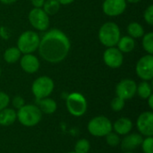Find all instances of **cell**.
I'll list each match as a JSON object with an SVG mask.
<instances>
[{
    "label": "cell",
    "mask_w": 153,
    "mask_h": 153,
    "mask_svg": "<svg viewBox=\"0 0 153 153\" xmlns=\"http://www.w3.org/2000/svg\"><path fill=\"white\" fill-rule=\"evenodd\" d=\"M60 4L57 0H45V3L42 6L44 12L48 15H55L58 13L60 9Z\"/></svg>",
    "instance_id": "23"
},
{
    "label": "cell",
    "mask_w": 153,
    "mask_h": 153,
    "mask_svg": "<svg viewBox=\"0 0 153 153\" xmlns=\"http://www.w3.org/2000/svg\"><path fill=\"white\" fill-rule=\"evenodd\" d=\"M40 39L37 32L26 30L22 32L17 40V48L22 54H32L39 48Z\"/></svg>",
    "instance_id": "4"
},
{
    "label": "cell",
    "mask_w": 153,
    "mask_h": 153,
    "mask_svg": "<svg viewBox=\"0 0 153 153\" xmlns=\"http://www.w3.org/2000/svg\"><path fill=\"white\" fill-rule=\"evenodd\" d=\"M31 4L34 6V8H42L45 0H30Z\"/></svg>",
    "instance_id": "32"
},
{
    "label": "cell",
    "mask_w": 153,
    "mask_h": 153,
    "mask_svg": "<svg viewBox=\"0 0 153 153\" xmlns=\"http://www.w3.org/2000/svg\"><path fill=\"white\" fill-rule=\"evenodd\" d=\"M106 142L110 147H117L118 144H120L121 139L117 134L110 132L106 135Z\"/></svg>",
    "instance_id": "26"
},
{
    "label": "cell",
    "mask_w": 153,
    "mask_h": 153,
    "mask_svg": "<svg viewBox=\"0 0 153 153\" xmlns=\"http://www.w3.org/2000/svg\"><path fill=\"white\" fill-rule=\"evenodd\" d=\"M143 18L149 25H153V5H149L143 13Z\"/></svg>",
    "instance_id": "29"
},
{
    "label": "cell",
    "mask_w": 153,
    "mask_h": 153,
    "mask_svg": "<svg viewBox=\"0 0 153 153\" xmlns=\"http://www.w3.org/2000/svg\"><path fill=\"white\" fill-rule=\"evenodd\" d=\"M91 149V143L87 139L79 140L74 146V152L76 153H88Z\"/></svg>",
    "instance_id": "25"
},
{
    "label": "cell",
    "mask_w": 153,
    "mask_h": 153,
    "mask_svg": "<svg viewBox=\"0 0 153 153\" xmlns=\"http://www.w3.org/2000/svg\"><path fill=\"white\" fill-rule=\"evenodd\" d=\"M136 88L137 84L134 80L123 79L116 87V94L124 100H127L134 97L136 94Z\"/></svg>",
    "instance_id": "10"
},
{
    "label": "cell",
    "mask_w": 153,
    "mask_h": 153,
    "mask_svg": "<svg viewBox=\"0 0 153 153\" xmlns=\"http://www.w3.org/2000/svg\"><path fill=\"white\" fill-rule=\"evenodd\" d=\"M22 56L21 51L17 47H11L5 49L4 53V59L8 64H14L20 60Z\"/></svg>",
    "instance_id": "20"
},
{
    "label": "cell",
    "mask_w": 153,
    "mask_h": 153,
    "mask_svg": "<svg viewBox=\"0 0 153 153\" xmlns=\"http://www.w3.org/2000/svg\"><path fill=\"white\" fill-rule=\"evenodd\" d=\"M59 2L60 4H64V5H66V4H72L74 0H57Z\"/></svg>",
    "instance_id": "33"
},
{
    "label": "cell",
    "mask_w": 153,
    "mask_h": 153,
    "mask_svg": "<svg viewBox=\"0 0 153 153\" xmlns=\"http://www.w3.org/2000/svg\"><path fill=\"white\" fill-rule=\"evenodd\" d=\"M143 48L150 55L153 54V32H148L143 36Z\"/></svg>",
    "instance_id": "24"
},
{
    "label": "cell",
    "mask_w": 153,
    "mask_h": 153,
    "mask_svg": "<svg viewBox=\"0 0 153 153\" xmlns=\"http://www.w3.org/2000/svg\"><path fill=\"white\" fill-rule=\"evenodd\" d=\"M133 127L134 124L128 117H120L114 124H112V129L118 135H126L130 134Z\"/></svg>",
    "instance_id": "16"
},
{
    "label": "cell",
    "mask_w": 153,
    "mask_h": 153,
    "mask_svg": "<svg viewBox=\"0 0 153 153\" xmlns=\"http://www.w3.org/2000/svg\"><path fill=\"white\" fill-rule=\"evenodd\" d=\"M136 93L138 96L143 99V100H147L152 94V85L150 84L149 82L147 81H143L142 82L137 85L136 88Z\"/></svg>",
    "instance_id": "21"
},
{
    "label": "cell",
    "mask_w": 153,
    "mask_h": 153,
    "mask_svg": "<svg viewBox=\"0 0 153 153\" xmlns=\"http://www.w3.org/2000/svg\"><path fill=\"white\" fill-rule=\"evenodd\" d=\"M37 106L42 112V114H47V115H51L56 111L57 105L56 102L50 98H44L41 100H36Z\"/></svg>",
    "instance_id": "17"
},
{
    "label": "cell",
    "mask_w": 153,
    "mask_h": 153,
    "mask_svg": "<svg viewBox=\"0 0 153 153\" xmlns=\"http://www.w3.org/2000/svg\"><path fill=\"white\" fill-rule=\"evenodd\" d=\"M143 152L144 153H153V137L148 136L143 138L141 144Z\"/></svg>",
    "instance_id": "28"
},
{
    "label": "cell",
    "mask_w": 153,
    "mask_h": 153,
    "mask_svg": "<svg viewBox=\"0 0 153 153\" xmlns=\"http://www.w3.org/2000/svg\"><path fill=\"white\" fill-rule=\"evenodd\" d=\"M136 127L139 133L145 137L153 135V113L145 111L142 113L136 121Z\"/></svg>",
    "instance_id": "11"
},
{
    "label": "cell",
    "mask_w": 153,
    "mask_h": 153,
    "mask_svg": "<svg viewBox=\"0 0 153 153\" xmlns=\"http://www.w3.org/2000/svg\"><path fill=\"white\" fill-rule=\"evenodd\" d=\"M10 103V98L9 96L3 91H0V111L4 108H7V106Z\"/></svg>",
    "instance_id": "30"
},
{
    "label": "cell",
    "mask_w": 153,
    "mask_h": 153,
    "mask_svg": "<svg viewBox=\"0 0 153 153\" xmlns=\"http://www.w3.org/2000/svg\"><path fill=\"white\" fill-rule=\"evenodd\" d=\"M87 128L89 133L96 137L106 136L113 130L111 121L104 116H98L91 118L88 123Z\"/></svg>",
    "instance_id": "6"
},
{
    "label": "cell",
    "mask_w": 153,
    "mask_h": 153,
    "mask_svg": "<svg viewBox=\"0 0 153 153\" xmlns=\"http://www.w3.org/2000/svg\"><path fill=\"white\" fill-rule=\"evenodd\" d=\"M71 48V43L65 33L58 29L47 31L39 41V56L47 62L57 64L66 58Z\"/></svg>",
    "instance_id": "1"
},
{
    "label": "cell",
    "mask_w": 153,
    "mask_h": 153,
    "mask_svg": "<svg viewBox=\"0 0 153 153\" xmlns=\"http://www.w3.org/2000/svg\"><path fill=\"white\" fill-rule=\"evenodd\" d=\"M17 119L26 127H32L37 126L42 118V112L37 105L25 104L20 109H18Z\"/></svg>",
    "instance_id": "2"
},
{
    "label": "cell",
    "mask_w": 153,
    "mask_h": 153,
    "mask_svg": "<svg viewBox=\"0 0 153 153\" xmlns=\"http://www.w3.org/2000/svg\"><path fill=\"white\" fill-rule=\"evenodd\" d=\"M121 37V31L119 26L113 22H108L101 25L99 30V39L100 43L107 47H116Z\"/></svg>",
    "instance_id": "3"
},
{
    "label": "cell",
    "mask_w": 153,
    "mask_h": 153,
    "mask_svg": "<svg viewBox=\"0 0 153 153\" xmlns=\"http://www.w3.org/2000/svg\"><path fill=\"white\" fill-rule=\"evenodd\" d=\"M20 65L25 73L35 74L39 68V61L32 54H23L20 58Z\"/></svg>",
    "instance_id": "14"
},
{
    "label": "cell",
    "mask_w": 153,
    "mask_h": 153,
    "mask_svg": "<svg viewBox=\"0 0 153 153\" xmlns=\"http://www.w3.org/2000/svg\"><path fill=\"white\" fill-rule=\"evenodd\" d=\"M54 88L55 83L50 77L40 76L33 82L31 85V91L36 100H41L48 98L53 92Z\"/></svg>",
    "instance_id": "7"
},
{
    "label": "cell",
    "mask_w": 153,
    "mask_h": 153,
    "mask_svg": "<svg viewBox=\"0 0 153 153\" xmlns=\"http://www.w3.org/2000/svg\"><path fill=\"white\" fill-rule=\"evenodd\" d=\"M66 108L68 112L74 117H82L83 116L88 108L87 100L85 97L79 92H72L70 93L65 101Z\"/></svg>",
    "instance_id": "5"
},
{
    "label": "cell",
    "mask_w": 153,
    "mask_h": 153,
    "mask_svg": "<svg viewBox=\"0 0 153 153\" xmlns=\"http://www.w3.org/2000/svg\"><path fill=\"white\" fill-rule=\"evenodd\" d=\"M135 72L137 76L143 81H152L153 78V56L146 55L142 56L135 67Z\"/></svg>",
    "instance_id": "8"
},
{
    "label": "cell",
    "mask_w": 153,
    "mask_h": 153,
    "mask_svg": "<svg viewBox=\"0 0 153 153\" xmlns=\"http://www.w3.org/2000/svg\"><path fill=\"white\" fill-rule=\"evenodd\" d=\"M103 60L107 66L117 69L119 68L124 62L123 53L115 47L108 48L103 54Z\"/></svg>",
    "instance_id": "12"
},
{
    "label": "cell",
    "mask_w": 153,
    "mask_h": 153,
    "mask_svg": "<svg viewBox=\"0 0 153 153\" xmlns=\"http://www.w3.org/2000/svg\"><path fill=\"white\" fill-rule=\"evenodd\" d=\"M125 101L123 99L119 98V97H115L110 103V107L112 108V110H114L115 112H119L121 111L124 108H125Z\"/></svg>",
    "instance_id": "27"
},
{
    "label": "cell",
    "mask_w": 153,
    "mask_h": 153,
    "mask_svg": "<svg viewBox=\"0 0 153 153\" xmlns=\"http://www.w3.org/2000/svg\"><path fill=\"white\" fill-rule=\"evenodd\" d=\"M0 76H1V69H0Z\"/></svg>",
    "instance_id": "39"
},
{
    "label": "cell",
    "mask_w": 153,
    "mask_h": 153,
    "mask_svg": "<svg viewBox=\"0 0 153 153\" xmlns=\"http://www.w3.org/2000/svg\"><path fill=\"white\" fill-rule=\"evenodd\" d=\"M143 137L141 134H128L125 136L123 140H121V148L123 151L126 152H131L133 150H135L137 147H139L143 143Z\"/></svg>",
    "instance_id": "15"
},
{
    "label": "cell",
    "mask_w": 153,
    "mask_h": 153,
    "mask_svg": "<svg viewBox=\"0 0 153 153\" xmlns=\"http://www.w3.org/2000/svg\"><path fill=\"white\" fill-rule=\"evenodd\" d=\"M12 103H13V108H15L16 109H20L22 107H23L25 105V101H24V99L21 96H15L13 100H12Z\"/></svg>",
    "instance_id": "31"
},
{
    "label": "cell",
    "mask_w": 153,
    "mask_h": 153,
    "mask_svg": "<svg viewBox=\"0 0 153 153\" xmlns=\"http://www.w3.org/2000/svg\"><path fill=\"white\" fill-rule=\"evenodd\" d=\"M148 105H149V107H150V108L152 110L153 109V95L152 94L148 99Z\"/></svg>",
    "instance_id": "34"
},
{
    "label": "cell",
    "mask_w": 153,
    "mask_h": 153,
    "mask_svg": "<svg viewBox=\"0 0 153 153\" xmlns=\"http://www.w3.org/2000/svg\"><path fill=\"white\" fill-rule=\"evenodd\" d=\"M126 153H133V152H126Z\"/></svg>",
    "instance_id": "38"
},
{
    "label": "cell",
    "mask_w": 153,
    "mask_h": 153,
    "mask_svg": "<svg viewBox=\"0 0 153 153\" xmlns=\"http://www.w3.org/2000/svg\"><path fill=\"white\" fill-rule=\"evenodd\" d=\"M30 25L40 31L47 30L49 27V16L42 8H33L30 11L28 16Z\"/></svg>",
    "instance_id": "9"
},
{
    "label": "cell",
    "mask_w": 153,
    "mask_h": 153,
    "mask_svg": "<svg viewBox=\"0 0 153 153\" xmlns=\"http://www.w3.org/2000/svg\"><path fill=\"white\" fill-rule=\"evenodd\" d=\"M17 0H0L1 3L4 4H13L15 3Z\"/></svg>",
    "instance_id": "35"
},
{
    "label": "cell",
    "mask_w": 153,
    "mask_h": 153,
    "mask_svg": "<svg viewBox=\"0 0 153 153\" xmlns=\"http://www.w3.org/2000/svg\"><path fill=\"white\" fill-rule=\"evenodd\" d=\"M17 119V113L13 108H5L0 111V126H9Z\"/></svg>",
    "instance_id": "18"
},
{
    "label": "cell",
    "mask_w": 153,
    "mask_h": 153,
    "mask_svg": "<svg viewBox=\"0 0 153 153\" xmlns=\"http://www.w3.org/2000/svg\"><path fill=\"white\" fill-rule=\"evenodd\" d=\"M67 153H76V152H67Z\"/></svg>",
    "instance_id": "37"
},
{
    "label": "cell",
    "mask_w": 153,
    "mask_h": 153,
    "mask_svg": "<svg viewBox=\"0 0 153 153\" xmlns=\"http://www.w3.org/2000/svg\"><path fill=\"white\" fill-rule=\"evenodd\" d=\"M117 46V48L123 54L130 53L135 48V41H134V39L131 38L130 36H124V37H120Z\"/></svg>",
    "instance_id": "19"
},
{
    "label": "cell",
    "mask_w": 153,
    "mask_h": 153,
    "mask_svg": "<svg viewBox=\"0 0 153 153\" xmlns=\"http://www.w3.org/2000/svg\"><path fill=\"white\" fill-rule=\"evenodd\" d=\"M126 9V0H105L102 4L104 13L110 17L122 14Z\"/></svg>",
    "instance_id": "13"
},
{
    "label": "cell",
    "mask_w": 153,
    "mask_h": 153,
    "mask_svg": "<svg viewBox=\"0 0 153 153\" xmlns=\"http://www.w3.org/2000/svg\"><path fill=\"white\" fill-rule=\"evenodd\" d=\"M126 1L128 3H131V4H136V3H139L141 0H126Z\"/></svg>",
    "instance_id": "36"
},
{
    "label": "cell",
    "mask_w": 153,
    "mask_h": 153,
    "mask_svg": "<svg viewBox=\"0 0 153 153\" xmlns=\"http://www.w3.org/2000/svg\"><path fill=\"white\" fill-rule=\"evenodd\" d=\"M127 32H128V35L133 39L142 38L145 34L143 27L136 22H133L128 24Z\"/></svg>",
    "instance_id": "22"
}]
</instances>
